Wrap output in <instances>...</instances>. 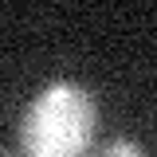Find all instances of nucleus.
Here are the masks:
<instances>
[{
    "mask_svg": "<svg viewBox=\"0 0 157 157\" xmlns=\"http://www.w3.org/2000/svg\"><path fill=\"white\" fill-rule=\"evenodd\" d=\"M98 126V106L86 86L55 78L39 90L20 118L24 157H86Z\"/></svg>",
    "mask_w": 157,
    "mask_h": 157,
    "instance_id": "nucleus-1",
    "label": "nucleus"
},
{
    "mask_svg": "<svg viewBox=\"0 0 157 157\" xmlns=\"http://www.w3.org/2000/svg\"><path fill=\"white\" fill-rule=\"evenodd\" d=\"M98 157H149V153H145V145L134 141V137H110L98 149Z\"/></svg>",
    "mask_w": 157,
    "mask_h": 157,
    "instance_id": "nucleus-2",
    "label": "nucleus"
}]
</instances>
